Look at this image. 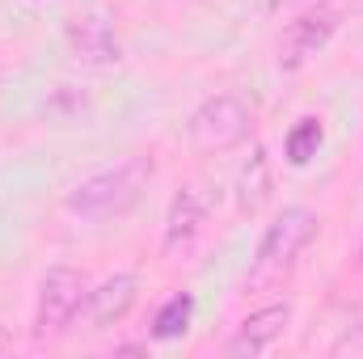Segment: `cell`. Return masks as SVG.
<instances>
[{"label":"cell","mask_w":363,"mask_h":359,"mask_svg":"<svg viewBox=\"0 0 363 359\" xmlns=\"http://www.w3.org/2000/svg\"><path fill=\"white\" fill-rule=\"evenodd\" d=\"M152 182V161L148 157H127L110 170H97L85 182H77L64 199V207L77 216V220H89V224H106V220H118L127 216L144 190Z\"/></svg>","instance_id":"obj_1"},{"label":"cell","mask_w":363,"mask_h":359,"mask_svg":"<svg viewBox=\"0 0 363 359\" xmlns=\"http://www.w3.org/2000/svg\"><path fill=\"white\" fill-rule=\"evenodd\" d=\"M254 131V110L237 97V93H216L207 97L190 123H186V136H190V148L203 153V157H216V153H233L250 140Z\"/></svg>","instance_id":"obj_2"},{"label":"cell","mask_w":363,"mask_h":359,"mask_svg":"<svg viewBox=\"0 0 363 359\" xmlns=\"http://www.w3.org/2000/svg\"><path fill=\"white\" fill-rule=\"evenodd\" d=\"M317 228H321L317 211H308V207H300V203L283 207L271 224H267L262 241H258L254 283H262V279H279L283 270L291 267V263H296L304 250H308V241L317 237Z\"/></svg>","instance_id":"obj_3"},{"label":"cell","mask_w":363,"mask_h":359,"mask_svg":"<svg viewBox=\"0 0 363 359\" xmlns=\"http://www.w3.org/2000/svg\"><path fill=\"white\" fill-rule=\"evenodd\" d=\"M89 300V279L77 267H51L38 283V304H34V338H60L77 313Z\"/></svg>","instance_id":"obj_4"},{"label":"cell","mask_w":363,"mask_h":359,"mask_svg":"<svg viewBox=\"0 0 363 359\" xmlns=\"http://www.w3.org/2000/svg\"><path fill=\"white\" fill-rule=\"evenodd\" d=\"M338 9L334 4H317V9H308V13H300L296 21H287V30H283V43H279V68L283 72H300L304 64H313L325 47H330V38L338 34Z\"/></svg>","instance_id":"obj_5"},{"label":"cell","mask_w":363,"mask_h":359,"mask_svg":"<svg viewBox=\"0 0 363 359\" xmlns=\"http://www.w3.org/2000/svg\"><path fill=\"white\" fill-rule=\"evenodd\" d=\"M64 38H68V51L89 64V68H114L123 60V47H118V34H114V21L106 13H72L68 26H64Z\"/></svg>","instance_id":"obj_6"},{"label":"cell","mask_w":363,"mask_h":359,"mask_svg":"<svg viewBox=\"0 0 363 359\" xmlns=\"http://www.w3.org/2000/svg\"><path fill=\"white\" fill-rule=\"evenodd\" d=\"M287 321H291V304H287V300L262 304L258 313H250V317L237 326V334L228 338L224 355L228 359H254V355H262V351H271L274 343L283 338Z\"/></svg>","instance_id":"obj_7"},{"label":"cell","mask_w":363,"mask_h":359,"mask_svg":"<svg viewBox=\"0 0 363 359\" xmlns=\"http://www.w3.org/2000/svg\"><path fill=\"white\" fill-rule=\"evenodd\" d=\"M135 296H140V279H135L131 270H118V275L101 279V283L89 292V300H85L93 330H110V326H118V321L131 313Z\"/></svg>","instance_id":"obj_8"},{"label":"cell","mask_w":363,"mask_h":359,"mask_svg":"<svg viewBox=\"0 0 363 359\" xmlns=\"http://www.w3.org/2000/svg\"><path fill=\"white\" fill-rule=\"evenodd\" d=\"M203 220H207V203H203V194H199L194 186H182L178 194L169 199V216H165V254L186 250V245L199 237Z\"/></svg>","instance_id":"obj_9"},{"label":"cell","mask_w":363,"mask_h":359,"mask_svg":"<svg viewBox=\"0 0 363 359\" xmlns=\"http://www.w3.org/2000/svg\"><path fill=\"white\" fill-rule=\"evenodd\" d=\"M271 153L267 148H254L250 153V161L241 165V174H237V207L245 211V216H254L267 199H271Z\"/></svg>","instance_id":"obj_10"},{"label":"cell","mask_w":363,"mask_h":359,"mask_svg":"<svg viewBox=\"0 0 363 359\" xmlns=\"http://www.w3.org/2000/svg\"><path fill=\"white\" fill-rule=\"evenodd\" d=\"M321 144H325V123H321L317 114H304V118L287 131V140H283V157H287V165L304 170V165L321 153Z\"/></svg>","instance_id":"obj_11"},{"label":"cell","mask_w":363,"mask_h":359,"mask_svg":"<svg viewBox=\"0 0 363 359\" xmlns=\"http://www.w3.org/2000/svg\"><path fill=\"white\" fill-rule=\"evenodd\" d=\"M190 317H194V296H190V292L169 296V300L157 309V317H152V338H157V343L182 338V334L190 330Z\"/></svg>","instance_id":"obj_12"},{"label":"cell","mask_w":363,"mask_h":359,"mask_svg":"<svg viewBox=\"0 0 363 359\" xmlns=\"http://www.w3.org/2000/svg\"><path fill=\"white\" fill-rule=\"evenodd\" d=\"M291 4H304V0H271V9L279 13V9H291Z\"/></svg>","instance_id":"obj_13"},{"label":"cell","mask_w":363,"mask_h":359,"mask_svg":"<svg viewBox=\"0 0 363 359\" xmlns=\"http://www.w3.org/2000/svg\"><path fill=\"white\" fill-rule=\"evenodd\" d=\"M0 351H9V338H4V330H0Z\"/></svg>","instance_id":"obj_14"},{"label":"cell","mask_w":363,"mask_h":359,"mask_svg":"<svg viewBox=\"0 0 363 359\" xmlns=\"http://www.w3.org/2000/svg\"><path fill=\"white\" fill-rule=\"evenodd\" d=\"M355 258H359V267H363V237H359V250H355Z\"/></svg>","instance_id":"obj_15"}]
</instances>
